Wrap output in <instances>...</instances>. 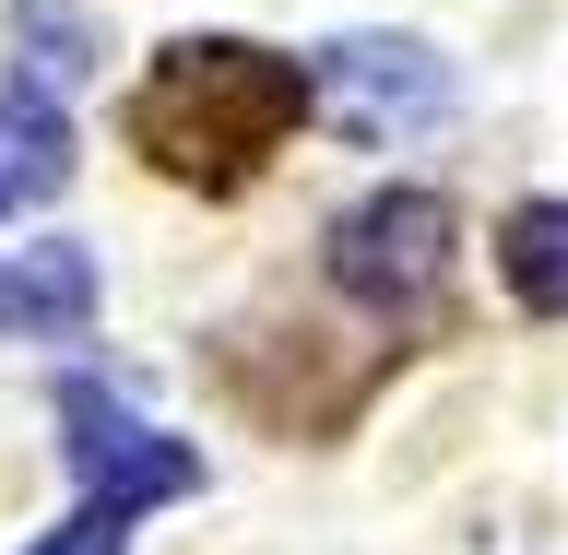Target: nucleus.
<instances>
[{
	"mask_svg": "<svg viewBox=\"0 0 568 555\" xmlns=\"http://www.w3.org/2000/svg\"><path fill=\"white\" fill-rule=\"evenodd\" d=\"M36 555H131V508H95V496H83V508H71Z\"/></svg>",
	"mask_w": 568,
	"mask_h": 555,
	"instance_id": "nucleus-9",
	"label": "nucleus"
},
{
	"mask_svg": "<svg viewBox=\"0 0 568 555\" xmlns=\"http://www.w3.org/2000/svg\"><path fill=\"white\" fill-rule=\"evenodd\" d=\"M0 319H12V331H83V319H95V260L71 237L0 260Z\"/></svg>",
	"mask_w": 568,
	"mask_h": 555,
	"instance_id": "nucleus-6",
	"label": "nucleus"
},
{
	"mask_svg": "<svg viewBox=\"0 0 568 555\" xmlns=\"http://www.w3.org/2000/svg\"><path fill=\"white\" fill-rule=\"evenodd\" d=\"M438 273H450V202L438 189H379L332 225V284L367 308H415Z\"/></svg>",
	"mask_w": 568,
	"mask_h": 555,
	"instance_id": "nucleus-4",
	"label": "nucleus"
},
{
	"mask_svg": "<svg viewBox=\"0 0 568 555\" xmlns=\"http://www.w3.org/2000/svg\"><path fill=\"white\" fill-rule=\"evenodd\" d=\"M296 119H308V71L237 35H178L131 95V142L178 177H248Z\"/></svg>",
	"mask_w": 568,
	"mask_h": 555,
	"instance_id": "nucleus-1",
	"label": "nucleus"
},
{
	"mask_svg": "<svg viewBox=\"0 0 568 555\" xmlns=\"http://www.w3.org/2000/svg\"><path fill=\"white\" fill-rule=\"evenodd\" d=\"M71 189V119L48 95H0V213H36V202H60Z\"/></svg>",
	"mask_w": 568,
	"mask_h": 555,
	"instance_id": "nucleus-5",
	"label": "nucleus"
},
{
	"mask_svg": "<svg viewBox=\"0 0 568 555\" xmlns=\"http://www.w3.org/2000/svg\"><path fill=\"white\" fill-rule=\"evenodd\" d=\"M308 106L332 131H355V142H403L426 119H450V71L426 60L415 35H344V48H320Z\"/></svg>",
	"mask_w": 568,
	"mask_h": 555,
	"instance_id": "nucleus-3",
	"label": "nucleus"
},
{
	"mask_svg": "<svg viewBox=\"0 0 568 555\" xmlns=\"http://www.w3.org/2000/svg\"><path fill=\"white\" fill-rule=\"evenodd\" d=\"M12 60H24V95H71V83L106 60V35L83 24L71 0H12Z\"/></svg>",
	"mask_w": 568,
	"mask_h": 555,
	"instance_id": "nucleus-7",
	"label": "nucleus"
},
{
	"mask_svg": "<svg viewBox=\"0 0 568 555\" xmlns=\"http://www.w3.org/2000/svg\"><path fill=\"white\" fill-rule=\"evenodd\" d=\"M497 273L532 319H568V202H521L509 237H497Z\"/></svg>",
	"mask_w": 568,
	"mask_h": 555,
	"instance_id": "nucleus-8",
	"label": "nucleus"
},
{
	"mask_svg": "<svg viewBox=\"0 0 568 555\" xmlns=\"http://www.w3.org/2000/svg\"><path fill=\"white\" fill-rule=\"evenodd\" d=\"M60 461L71 473H83V496H95V508H166V496H190L202 485V450H190V438H154V425L131 414V402H106L95 379H71L60 390Z\"/></svg>",
	"mask_w": 568,
	"mask_h": 555,
	"instance_id": "nucleus-2",
	"label": "nucleus"
}]
</instances>
